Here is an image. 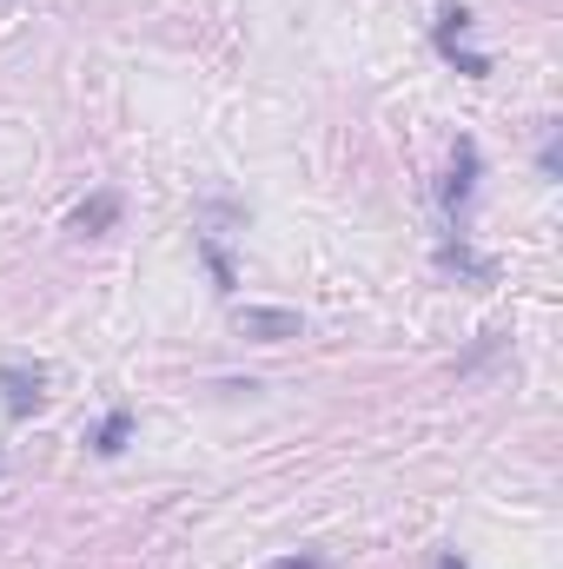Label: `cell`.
Wrapping results in <instances>:
<instances>
[{
  "mask_svg": "<svg viewBox=\"0 0 563 569\" xmlns=\"http://www.w3.org/2000/svg\"><path fill=\"white\" fill-rule=\"evenodd\" d=\"M120 192H93V199H80L73 206V232H87V239H100V232H113L120 226Z\"/></svg>",
  "mask_w": 563,
  "mask_h": 569,
  "instance_id": "4",
  "label": "cell"
},
{
  "mask_svg": "<svg viewBox=\"0 0 563 569\" xmlns=\"http://www.w3.org/2000/svg\"><path fill=\"white\" fill-rule=\"evenodd\" d=\"M266 569H332L325 557H279V563H266Z\"/></svg>",
  "mask_w": 563,
  "mask_h": 569,
  "instance_id": "10",
  "label": "cell"
},
{
  "mask_svg": "<svg viewBox=\"0 0 563 569\" xmlns=\"http://www.w3.org/2000/svg\"><path fill=\"white\" fill-rule=\"evenodd\" d=\"M471 27H477V20H471V7H464V0H451V7H437V53H457Z\"/></svg>",
  "mask_w": 563,
  "mask_h": 569,
  "instance_id": "7",
  "label": "cell"
},
{
  "mask_svg": "<svg viewBox=\"0 0 563 569\" xmlns=\"http://www.w3.org/2000/svg\"><path fill=\"white\" fill-rule=\"evenodd\" d=\"M437 266H444V272H457V279H477V284H491V279H497V259H484V252H471L464 239H451V246H437Z\"/></svg>",
  "mask_w": 563,
  "mask_h": 569,
  "instance_id": "5",
  "label": "cell"
},
{
  "mask_svg": "<svg viewBox=\"0 0 563 569\" xmlns=\"http://www.w3.org/2000/svg\"><path fill=\"white\" fill-rule=\"evenodd\" d=\"M0 477H7V463H0Z\"/></svg>",
  "mask_w": 563,
  "mask_h": 569,
  "instance_id": "11",
  "label": "cell"
},
{
  "mask_svg": "<svg viewBox=\"0 0 563 569\" xmlns=\"http://www.w3.org/2000/svg\"><path fill=\"white\" fill-rule=\"evenodd\" d=\"M0 405H7V425H27L47 405V371L40 365H0Z\"/></svg>",
  "mask_w": 563,
  "mask_h": 569,
  "instance_id": "2",
  "label": "cell"
},
{
  "mask_svg": "<svg viewBox=\"0 0 563 569\" xmlns=\"http://www.w3.org/2000/svg\"><path fill=\"white\" fill-rule=\"evenodd\" d=\"M537 172H544V179H557V172H563V140H557V133L544 140V152H537Z\"/></svg>",
  "mask_w": 563,
  "mask_h": 569,
  "instance_id": "9",
  "label": "cell"
},
{
  "mask_svg": "<svg viewBox=\"0 0 563 569\" xmlns=\"http://www.w3.org/2000/svg\"><path fill=\"white\" fill-rule=\"evenodd\" d=\"M477 172H484V152H477V140H457L451 179H444V212H451V219H464V206H471V192H477Z\"/></svg>",
  "mask_w": 563,
  "mask_h": 569,
  "instance_id": "3",
  "label": "cell"
},
{
  "mask_svg": "<svg viewBox=\"0 0 563 569\" xmlns=\"http://www.w3.org/2000/svg\"><path fill=\"white\" fill-rule=\"evenodd\" d=\"M199 259H206V272H213V291H233V284H239V272H233V259H226V246H219L213 232L199 239Z\"/></svg>",
  "mask_w": 563,
  "mask_h": 569,
  "instance_id": "8",
  "label": "cell"
},
{
  "mask_svg": "<svg viewBox=\"0 0 563 569\" xmlns=\"http://www.w3.org/2000/svg\"><path fill=\"white\" fill-rule=\"evenodd\" d=\"M127 437H134V411H127V405H113V411L100 418V430H93L87 443H93L100 457H120V450H127Z\"/></svg>",
  "mask_w": 563,
  "mask_h": 569,
  "instance_id": "6",
  "label": "cell"
},
{
  "mask_svg": "<svg viewBox=\"0 0 563 569\" xmlns=\"http://www.w3.org/2000/svg\"><path fill=\"white\" fill-rule=\"evenodd\" d=\"M233 325L253 345H292V338H305V318L292 305H246V311H233Z\"/></svg>",
  "mask_w": 563,
  "mask_h": 569,
  "instance_id": "1",
  "label": "cell"
}]
</instances>
